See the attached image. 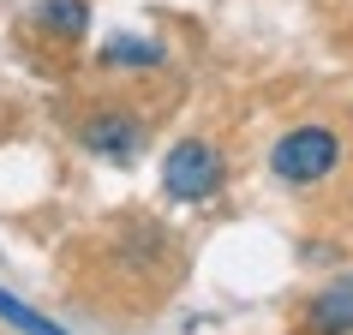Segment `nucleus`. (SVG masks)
I'll return each instance as SVG.
<instances>
[{
	"label": "nucleus",
	"instance_id": "f257e3e1",
	"mask_svg": "<svg viewBox=\"0 0 353 335\" xmlns=\"http://www.w3.org/2000/svg\"><path fill=\"white\" fill-rule=\"evenodd\" d=\"M335 162H341V138L330 126H294V132H281V144L270 150V168L288 186H312Z\"/></svg>",
	"mask_w": 353,
	"mask_h": 335
},
{
	"label": "nucleus",
	"instance_id": "f03ea898",
	"mask_svg": "<svg viewBox=\"0 0 353 335\" xmlns=\"http://www.w3.org/2000/svg\"><path fill=\"white\" fill-rule=\"evenodd\" d=\"M222 180H228L222 150L204 144V138L174 144V150H168V162H162V186H168V198H180V204H204V198H216Z\"/></svg>",
	"mask_w": 353,
	"mask_h": 335
},
{
	"label": "nucleus",
	"instance_id": "7ed1b4c3",
	"mask_svg": "<svg viewBox=\"0 0 353 335\" xmlns=\"http://www.w3.org/2000/svg\"><path fill=\"white\" fill-rule=\"evenodd\" d=\"M305 323H312V335H353V270H347V276H335L330 287L312 299Z\"/></svg>",
	"mask_w": 353,
	"mask_h": 335
},
{
	"label": "nucleus",
	"instance_id": "20e7f679",
	"mask_svg": "<svg viewBox=\"0 0 353 335\" xmlns=\"http://www.w3.org/2000/svg\"><path fill=\"white\" fill-rule=\"evenodd\" d=\"M84 144L102 150V156H114V162H126L132 150H138V120H132V114H102V120L84 126Z\"/></svg>",
	"mask_w": 353,
	"mask_h": 335
},
{
	"label": "nucleus",
	"instance_id": "39448f33",
	"mask_svg": "<svg viewBox=\"0 0 353 335\" xmlns=\"http://www.w3.org/2000/svg\"><path fill=\"white\" fill-rule=\"evenodd\" d=\"M37 24L72 42V37L90 30V6H84V0H42V6H37Z\"/></svg>",
	"mask_w": 353,
	"mask_h": 335
},
{
	"label": "nucleus",
	"instance_id": "423d86ee",
	"mask_svg": "<svg viewBox=\"0 0 353 335\" xmlns=\"http://www.w3.org/2000/svg\"><path fill=\"white\" fill-rule=\"evenodd\" d=\"M162 60V42L156 37H114L102 42V66H156Z\"/></svg>",
	"mask_w": 353,
	"mask_h": 335
},
{
	"label": "nucleus",
	"instance_id": "0eeeda50",
	"mask_svg": "<svg viewBox=\"0 0 353 335\" xmlns=\"http://www.w3.org/2000/svg\"><path fill=\"white\" fill-rule=\"evenodd\" d=\"M0 323H12L19 335H72V329H60V323H48L42 312H30V305H24L19 294H6V287H0Z\"/></svg>",
	"mask_w": 353,
	"mask_h": 335
}]
</instances>
